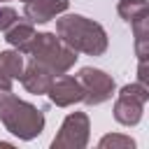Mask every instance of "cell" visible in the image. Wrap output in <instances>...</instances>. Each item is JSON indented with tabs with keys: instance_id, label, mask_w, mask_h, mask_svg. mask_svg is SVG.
Here are the masks:
<instances>
[{
	"instance_id": "cell-15",
	"label": "cell",
	"mask_w": 149,
	"mask_h": 149,
	"mask_svg": "<svg viewBox=\"0 0 149 149\" xmlns=\"http://www.w3.org/2000/svg\"><path fill=\"white\" fill-rule=\"evenodd\" d=\"M137 81L140 84H149V68H147V61H140V65H137Z\"/></svg>"
},
{
	"instance_id": "cell-2",
	"label": "cell",
	"mask_w": 149,
	"mask_h": 149,
	"mask_svg": "<svg viewBox=\"0 0 149 149\" xmlns=\"http://www.w3.org/2000/svg\"><path fill=\"white\" fill-rule=\"evenodd\" d=\"M0 123L19 140H35L44 130V114L35 105L16 98L12 91H0Z\"/></svg>"
},
{
	"instance_id": "cell-3",
	"label": "cell",
	"mask_w": 149,
	"mask_h": 149,
	"mask_svg": "<svg viewBox=\"0 0 149 149\" xmlns=\"http://www.w3.org/2000/svg\"><path fill=\"white\" fill-rule=\"evenodd\" d=\"M26 54L44 68H49L54 74H65L79 58L77 51L70 49L56 33H35Z\"/></svg>"
},
{
	"instance_id": "cell-5",
	"label": "cell",
	"mask_w": 149,
	"mask_h": 149,
	"mask_svg": "<svg viewBox=\"0 0 149 149\" xmlns=\"http://www.w3.org/2000/svg\"><path fill=\"white\" fill-rule=\"evenodd\" d=\"M91 137V121L84 112H72L63 119L61 130L51 140L54 149H84Z\"/></svg>"
},
{
	"instance_id": "cell-11",
	"label": "cell",
	"mask_w": 149,
	"mask_h": 149,
	"mask_svg": "<svg viewBox=\"0 0 149 149\" xmlns=\"http://www.w3.org/2000/svg\"><path fill=\"white\" fill-rule=\"evenodd\" d=\"M23 72V54L21 51H0V74L14 79H21Z\"/></svg>"
},
{
	"instance_id": "cell-17",
	"label": "cell",
	"mask_w": 149,
	"mask_h": 149,
	"mask_svg": "<svg viewBox=\"0 0 149 149\" xmlns=\"http://www.w3.org/2000/svg\"><path fill=\"white\" fill-rule=\"evenodd\" d=\"M21 2H28V0H21Z\"/></svg>"
},
{
	"instance_id": "cell-12",
	"label": "cell",
	"mask_w": 149,
	"mask_h": 149,
	"mask_svg": "<svg viewBox=\"0 0 149 149\" xmlns=\"http://www.w3.org/2000/svg\"><path fill=\"white\" fill-rule=\"evenodd\" d=\"M116 12L126 23H133L135 19L149 14V2L147 0H121L116 5Z\"/></svg>"
},
{
	"instance_id": "cell-14",
	"label": "cell",
	"mask_w": 149,
	"mask_h": 149,
	"mask_svg": "<svg viewBox=\"0 0 149 149\" xmlns=\"http://www.w3.org/2000/svg\"><path fill=\"white\" fill-rule=\"evenodd\" d=\"M16 19H19V14L14 7H0V33H5Z\"/></svg>"
},
{
	"instance_id": "cell-7",
	"label": "cell",
	"mask_w": 149,
	"mask_h": 149,
	"mask_svg": "<svg viewBox=\"0 0 149 149\" xmlns=\"http://www.w3.org/2000/svg\"><path fill=\"white\" fill-rule=\"evenodd\" d=\"M47 95L56 107H70V105L84 100V88H81V81L77 77L61 74V77H54Z\"/></svg>"
},
{
	"instance_id": "cell-16",
	"label": "cell",
	"mask_w": 149,
	"mask_h": 149,
	"mask_svg": "<svg viewBox=\"0 0 149 149\" xmlns=\"http://www.w3.org/2000/svg\"><path fill=\"white\" fill-rule=\"evenodd\" d=\"M0 147H5V149H12V144H9V142H0Z\"/></svg>"
},
{
	"instance_id": "cell-4",
	"label": "cell",
	"mask_w": 149,
	"mask_h": 149,
	"mask_svg": "<svg viewBox=\"0 0 149 149\" xmlns=\"http://www.w3.org/2000/svg\"><path fill=\"white\" fill-rule=\"evenodd\" d=\"M149 100V88L140 81L135 84H126L119 95H116V102H114V119L121 123V126H137L140 119H142V109Z\"/></svg>"
},
{
	"instance_id": "cell-10",
	"label": "cell",
	"mask_w": 149,
	"mask_h": 149,
	"mask_svg": "<svg viewBox=\"0 0 149 149\" xmlns=\"http://www.w3.org/2000/svg\"><path fill=\"white\" fill-rule=\"evenodd\" d=\"M33 37H35V28H33V23H30L28 19H26V21L16 19V21L5 30V40H7V44L14 47V49L21 51V54H26V49H28V44H30Z\"/></svg>"
},
{
	"instance_id": "cell-18",
	"label": "cell",
	"mask_w": 149,
	"mask_h": 149,
	"mask_svg": "<svg viewBox=\"0 0 149 149\" xmlns=\"http://www.w3.org/2000/svg\"><path fill=\"white\" fill-rule=\"evenodd\" d=\"M0 2H7V0H0Z\"/></svg>"
},
{
	"instance_id": "cell-9",
	"label": "cell",
	"mask_w": 149,
	"mask_h": 149,
	"mask_svg": "<svg viewBox=\"0 0 149 149\" xmlns=\"http://www.w3.org/2000/svg\"><path fill=\"white\" fill-rule=\"evenodd\" d=\"M70 7V0H28L23 2V14L30 23H47L63 14Z\"/></svg>"
},
{
	"instance_id": "cell-6",
	"label": "cell",
	"mask_w": 149,
	"mask_h": 149,
	"mask_svg": "<svg viewBox=\"0 0 149 149\" xmlns=\"http://www.w3.org/2000/svg\"><path fill=\"white\" fill-rule=\"evenodd\" d=\"M77 79L81 81V88H84V100L81 102H86L91 107L107 102L116 91L114 79L105 70H98V68H81Z\"/></svg>"
},
{
	"instance_id": "cell-13",
	"label": "cell",
	"mask_w": 149,
	"mask_h": 149,
	"mask_svg": "<svg viewBox=\"0 0 149 149\" xmlns=\"http://www.w3.org/2000/svg\"><path fill=\"white\" fill-rule=\"evenodd\" d=\"M100 149H133L135 147V140L130 135H121V133H109L105 137H100L98 142Z\"/></svg>"
},
{
	"instance_id": "cell-8",
	"label": "cell",
	"mask_w": 149,
	"mask_h": 149,
	"mask_svg": "<svg viewBox=\"0 0 149 149\" xmlns=\"http://www.w3.org/2000/svg\"><path fill=\"white\" fill-rule=\"evenodd\" d=\"M51 81H54V72H51L49 68H44L42 63L30 61L28 65H23L21 84H23V88H26L28 93H33V95H44V93L49 91Z\"/></svg>"
},
{
	"instance_id": "cell-1",
	"label": "cell",
	"mask_w": 149,
	"mask_h": 149,
	"mask_svg": "<svg viewBox=\"0 0 149 149\" xmlns=\"http://www.w3.org/2000/svg\"><path fill=\"white\" fill-rule=\"evenodd\" d=\"M56 35L70 49H74L77 54L81 51L86 56H102L109 44L105 28L81 14H65L56 19Z\"/></svg>"
}]
</instances>
